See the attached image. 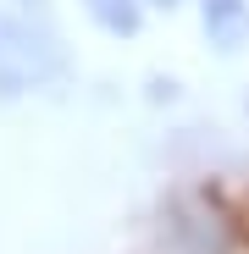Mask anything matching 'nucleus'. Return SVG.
Segmentation results:
<instances>
[{"mask_svg":"<svg viewBox=\"0 0 249 254\" xmlns=\"http://www.w3.org/2000/svg\"><path fill=\"white\" fill-rule=\"evenodd\" d=\"M61 39L45 0H0V89L22 94L61 72Z\"/></svg>","mask_w":249,"mask_h":254,"instance_id":"obj_1","label":"nucleus"},{"mask_svg":"<svg viewBox=\"0 0 249 254\" xmlns=\"http://www.w3.org/2000/svg\"><path fill=\"white\" fill-rule=\"evenodd\" d=\"M205 33L216 50H238L249 39V0H205Z\"/></svg>","mask_w":249,"mask_h":254,"instance_id":"obj_2","label":"nucleus"},{"mask_svg":"<svg viewBox=\"0 0 249 254\" xmlns=\"http://www.w3.org/2000/svg\"><path fill=\"white\" fill-rule=\"evenodd\" d=\"M83 6L105 33H139V17H144V0H83Z\"/></svg>","mask_w":249,"mask_h":254,"instance_id":"obj_3","label":"nucleus"},{"mask_svg":"<svg viewBox=\"0 0 249 254\" xmlns=\"http://www.w3.org/2000/svg\"><path fill=\"white\" fill-rule=\"evenodd\" d=\"M161 6H172V0H161Z\"/></svg>","mask_w":249,"mask_h":254,"instance_id":"obj_4","label":"nucleus"}]
</instances>
